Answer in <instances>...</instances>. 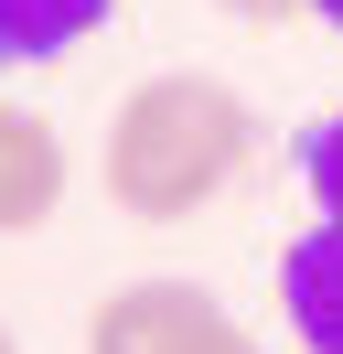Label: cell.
Wrapping results in <instances>:
<instances>
[{"label":"cell","instance_id":"6da1fadb","mask_svg":"<svg viewBox=\"0 0 343 354\" xmlns=\"http://www.w3.org/2000/svg\"><path fill=\"white\" fill-rule=\"evenodd\" d=\"M257 161V108L204 65H172V75H140L118 97L97 140V183L129 225H193L247 183Z\"/></svg>","mask_w":343,"mask_h":354},{"label":"cell","instance_id":"7a4b0ae2","mask_svg":"<svg viewBox=\"0 0 343 354\" xmlns=\"http://www.w3.org/2000/svg\"><path fill=\"white\" fill-rule=\"evenodd\" d=\"M247 322L204 279H129L86 311V354H236Z\"/></svg>","mask_w":343,"mask_h":354},{"label":"cell","instance_id":"3957f363","mask_svg":"<svg viewBox=\"0 0 343 354\" xmlns=\"http://www.w3.org/2000/svg\"><path fill=\"white\" fill-rule=\"evenodd\" d=\"M64 183H75L64 129L21 97H0V236H43L64 215Z\"/></svg>","mask_w":343,"mask_h":354},{"label":"cell","instance_id":"277c9868","mask_svg":"<svg viewBox=\"0 0 343 354\" xmlns=\"http://www.w3.org/2000/svg\"><path fill=\"white\" fill-rule=\"evenodd\" d=\"M279 322L300 354H343V225L311 215L279 247Z\"/></svg>","mask_w":343,"mask_h":354},{"label":"cell","instance_id":"5b68a950","mask_svg":"<svg viewBox=\"0 0 343 354\" xmlns=\"http://www.w3.org/2000/svg\"><path fill=\"white\" fill-rule=\"evenodd\" d=\"M118 0H0V65H64L75 44H97Z\"/></svg>","mask_w":343,"mask_h":354},{"label":"cell","instance_id":"8992f818","mask_svg":"<svg viewBox=\"0 0 343 354\" xmlns=\"http://www.w3.org/2000/svg\"><path fill=\"white\" fill-rule=\"evenodd\" d=\"M300 194H311V215L343 225V108L300 129Z\"/></svg>","mask_w":343,"mask_h":354},{"label":"cell","instance_id":"52a82bcc","mask_svg":"<svg viewBox=\"0 0 343 354\" xmlns=\"http://www.w3.org/2000/svg\"><path fill=\"white\" fill-rule=\"evenodd\" d=\"M225 22H247V32H279V22H300V0H214Z\"/></svg>","mask_w":343,"mask_h":354},{"label":"cell","instance_id":"ba28073f","mask_svg":"<svg viewBox=\"0 0 343 354\" xmlns=\"http://www.w3.org/2000/svg\"><path fill=\"white\" fill-rule=\"evenodd\" d=\"M300 11H311V22H322V32H343V0H300Z\"/></svg>","mask_w":343,"mask_h":354},{"label":"cell","instance_id":"9c48e42d","mask_svg":"<svg viewBox=\"0 0 343 354\" xmlns=\"http://www.w3.org/2000/svg\"><path fill=\"white\" fill-rule=\"evenodd\" d=\"M0 354H21V344H11V322H0Z\"/></svg>","mask_w":343,"mask_h":354},{"label":"cell","instance_id":"30bf717a","mask_svg":"<svg viewBox=\"0 0 343 354\" xmlns=\"http://www.w3.org/2000/svg\"><path fill=\"white\" fill-rule=\"evenodd\" d=\"M236 354H268V344H257V333H247V344H236Z\"/></svg>","mask_w":343,"mask_h":354}]
</instances>
